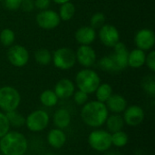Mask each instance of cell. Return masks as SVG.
I'll list each match as a JSON object with an SVG mask.
<instances>
[{
	"label": "cell",
	"instance_id": "35",
	"mask_svg": "<svg viewBox=\"0 0 155 155\" xmlns=\"http://www.w3.org/2000/svg\"><path fill=\"white\" fill-rule=\"evenodd\" d=\"M51 2L52 0H34L35 7H36L41 11L48 9L51 5Z\"/></svg>",
	"mask_w": 155,
	"mask_h": 155
},
{
	"label": "cell",
	"instance_id": "17",
	"mask_svg": "<svg viewBox=\"0 0 155 155\" xmlns=\"http://www.w3.org/2000/svg\"><path fill=\"white\" fill-rule=\"evenodd\" d=\"M105 103L107 110L114 114L123 113L127 107V102L125 98L120 94H112Z\"/></svg>",
	"mask_w": 155,
	"mask_h": 155
},
{
	"label": "cell",
	"instance_id": "38",
	"mask_svg": "<svg viewBox=\"0 0 155 155\" xmlns=\"http://www.w3.org/2000/svg\"><path fill=\"white\" fill-rule=\"evenodd\" d=\"M108 155H121V154H119V153H109Z\"/></svg>",
	"mask_w": 155,
	"mask_h": 155
},
{
	"label": "cell",
	"instance_id": "31",
	"mask_svg": "<svg viewBox=\"0 0 155 155\" xmlns=\"http://www.w3.org/2000/svg\"><path fill=\"white\" fill-rule=\"evenodd\" d=\"M143 86L144 88V90L151 94L152 96H154L155 94V82L154 78L153 76H147L143 83Z\"/></svg>",
	"mask_w": 155,
	"mask_h": 155
},
{
	"label": "cell",
	"instance_id": "29",
	"mask_svg": "<svg viewBox=\"0 0 155 155\" xmlns=\"http://www.w3.org/2000/svg\"><path fill=\"white\" fill-rule=\"evenodd\" d=\"M105 22V15L104 13L101 12H97L95 14L93 15V16L91 17L90 20V24H91V27H93L94 29H100Z\"/></svg>",
	"mask_w": 155,
	"mask_h": 155
},
{
	"label": "cell",
	"instance_id": "10",
	"mask_svg": "<svg viewBox=\"0 0 155 155\" xmlns=\"http://www.w3.org/2000/svg\"><path fill=\"white\" fill-rule=\"evenodd\" d=\"M36 23L42 29L45 30H52L57 27L61 22L60 16L58 13L54 10L46 9L41 11L36 15Z\"/></svg>",
	"mask_w": 155,
	"mask_h": 155
},
{
	"label": "cell",
	"instance_id": "6",
	"mask_svg": "<svg viewBox=\"0 0 155 155\" xmlns=\"http://www.w3.org/2000/svg\"><path fill=\"white\" fill-rule=\"evenodd\" d=\"M52 61L56 68L68 70L74 66L76 63L75 53L68 47H61L54 51L52 55Z\"/></svg>",
	"mask_w": 155,
	"mask_h": 155
},
{
	"label": "cell",
	"instance_id": "36",
	"mask_svg": "<svg viewBox=\"0 0 155 155\" xmlns=\"http://www.w3.org/2000/svg\"><path fill=\"white\" fill-rule=\"evenodd\" d=\"M20 8H22L25 12H31L35 8V3L34 0H23Z\"/></svg>",
	"mask_w": 155,
	"mask_h": 155
},
{
	"label": "cell",
	"instance_id": "11",
	"mask_svg": "<svg viewBox=\"0 0 155 155\" xmlns=\"http://www.w3.org/2000/svg\"><path fill=\"white\" fill-rule=\"evenodd\" d=\"M99 38L107 47H114L120 42V34L117 28L112 25H104L99 29Z\"/></svg>",
	"mask_w": 155,
	"mask_h": 155
},
{
	"label": "cell",
	"instance_id": "34",
	"mask_svg": "<svg viewBox=\"0 0 155 155\" xmlns=\"http://www.w3.org/2000/svg\"><path fill=\"white\" fill-rule=\"evenodd\" d=\"M23 0H4L5 6L8 10H17L20 8Z\"/></svg>",
	"mask_w": 155,
	"mask_h": 155
},
{
	"label": "cell",
	"instance_id": "5",
	"mask_svg": "<svg viewBox=\"0 0 155 155\" xmlns=\"http://www.w3.org/2000/svg\"><path fill=\"white\" fill-rule=\"evenodd\" d=\"M21 102L19 92L12 86L0 88V109L7 113L16 110Z\"/></svg>",
	"mask_w": 155,
	"mask_h": 155
},
{
	"label": "cell",
	"instance_id": "25",
	"mask_svg": "<svg viewBox=\"0 0 155 155\" xmlns=\"http://www.w3.org/2000/svg\"><path fill=\"white\" fill-rule=\"evenodd\" d=\"M40 101L42 104L46 107H53L58 102V97L53 90H45L40 95Z\"/></svg>",
	"mask_w": 155,
	"mask_h": 155
},
{
	"label": "cell",
	"instance_id": "8",
	"mask_svg": "<svg viewBox=\"0 0 155 155\" xmlns=\"http://www.w3.org/2000/svg\"><path fill=\"white\" fill-rule=\"evenodd\" d=\"M49 124V115L43 110H35L25 118L27 129L33 133H38L45 130Z\"/></svg>",
	"mask_w": 155,
	"mask_h": 155
},
{
	"label": "cell",
	"instance_id": "16",
	"mask_svg": "<svg viewBox=\"0 0 155 155\" xmlns=\"http://www.w3.org/2000/svg\"><path fill=\"white\" fill-rule=\"evenodd\" d=\"M75 40L81 45H90L96 37L95 29L91 27L90 25L82 26L77 29L75 32Z\"/></svg>",
	"mask_w": 155,
	"mask_h": 155
},
{
	"label": "cell",
	"instance_id": "18",
	"mask_svg": "<svg viewBox=\"0 0 155 155\" xmlns=\"http://www.w3.org/2000/svg\"><path fill=\"white\" fill-rule=\"evenodd\" d=\"M47 142L53 148L60 149L66 142V135L61 129H53L47 134Z\"/></svg>",
	"mask_w": 155,
	"mask_h": 155
},
{
	"label": "cell",
	"instance_id": "3",
	"mask_svg": "<svg viewBox=\"0 0 155 155\" xmlns=\"http://www.w3.org/2000/svg\"><path fill=\"white\" fill-rule=\"evenodd\" d=\"M27 148V140L19 132L9 131L0 138V151L3 155H25Z\"/></svg>",
	"mask_w": 155,
	"mask_h": 155
},
{
	"label": "cell",
	"instance_id": "22",
	"mask_svg": "<svg viewBox=\"0 0 155 155\" xmlns=\"http://www.w3.org/2000/svg\"><path fill=\"white\" fill-rule=\"evenodd\" d=\"M6 118L9 122L10 126L14 128H21L25 124V118L16 110L5 113Z\"/></svg>",
	"mask_w": 155,
	"mask_h": 155
},
{
	"label": "cell",
	"instance_id": "28",
	"mask_svg": "<svg viewBox=\"0 0 155 155\" xmlns=\"http://www.w3.org/2000/svg\"><path fill=\"white\" fill-rule=\"evenodd\" d=\"M112 134V144L116 147H124L128 143V135L123 131H119Z\"/></svg>",
	"mask_w": 155,
	"mask_h": 155
},
{
	"label": "cell",
	"instance_id": "37",
	"mask_svg": "<svg viewBox=\"0 0 155 155\" xmlns=\"http://www.w3.org/2000/svg\"><path fill=\"white\" fill-rule=\"evenodd\" d=\"M54 1V3L58 4V5H63L64 3H67V2H70V0H52Z\"/></svg>",
	"mask_w": 155,
	"mask_h": 155
},
{
	"label": "cell",
	"instance_id": "13",
	"mask_svg": "<svg viewBox=\"0 0 155 155\" xmlns=\"http://www.w3.org/2000/svg\"><path fill=\"white\" fill-rule=\"evenodd\" d=\"M134 41H135L137 48H139V49H141L143 51L150 50L154 46V33L152 30L147 29V28L141 29L135 35Z\"/></svg>",
	"mask_w": 155,
	"mask_h": 155
},
{
	"label": "cell",
	"instance_id": "2",
	"mask_svg": "<svg viewBox=\"0 0 155 155\" xmlns=\"http://www.w3.org/2000/svg\"><path fill=\"white\" fill-rule=\"evenodd\" d=\"M81 117L85 124L90 127H100L104 124L108 117V110L104 103L92 101L84 104Z\"/></svg>",
	"mask_w": 155,
	"mask_h": 155
},
{
	"label": "cell",
	"instance_id": "7",
	"mask_svg": "<svg viewBox=\"0 0 155 155\" xmlns=\"http://www.w3.org/2000/svg\"><path fill=\"white\" fill-rule=\"evenodd\" d=\"M90 146L97 152H105L111 148L112 134L105 130H95L88 137Z\"/></svg>",
	"mask_w": 155,
	"mask_h": 155
},
{
	"label": "cell",
	"instance_id": "24",
	"mask_svg": "<svg viewBox=\"0 0 155 155\" xmlns=\"http://www.w3.org/2000/svg\"><path fill=\"white\" fill-rule=\"evenodd\" d=\"M75 14V6L73 3L67 2L63 5H61V7L59 9V16L60 19L63 21H69L71 20Z\"/></svg>",
	"mask_w": 155,
	"mask_h": 155
},
{
	"label": "cell",
	"instance_id": "33",
	"mask_svg": "<svg viewBox=\"0 0 155 155\" xmlns=\"http://www.w3.org/2000/svg\"><path fill=\"white\" fill-rule=\"evenodd\" d=\"M145 64L147 67L152 71L155 72V52L151 51L145 58Z\"/></svg>",
	"mask_w": 155,
	"mask_h": 155
},
{
	"label": "cell",
	"instance_id": "40",
	"mask_svg": "<svg viewBox=\"0 0 155 155\" xmlns=\"http://www.w3.org/2000/svg\"><path fill=\"white\" fill-rule=\"evenodd\" d=\"M2 1H4V0H0V2H2Z\"/></svg>",
	"mask_w": 155,
	"mask_h": 155
},
{
	"label": "cell",
	"instance_id": "19",
	"mask_svg": "<svg viewBox=\"0 0 155 155\" xmlns=\"http://www.w3.org/2000/svg\"><path fill=\"white\" fill-rule=\"evenodd\" d=\"M146 54L144 51L136 48L128 54V65L132 68H140L145 64Z\"/></svg>",
	"mask_w": 155,
	"mask_h": 155
},
{
	"label": "cell",
	"instance_id": "26",
	"mask_svg": "<svg viewBox=\"0 0 155 155\" xmlns=\"http://www.w3.org/2000/svg\"><path fill=\"white\" fill-rule=\"evenodd\" d=\"M35 62L41 65H47L52 62V54L46 48H40L35 54Z\"/></svg>",
	"mask_w": 155,
	"mask_h": 155
},
{
	"label": "cell",
	"instance_id": "21",
	"mask_svg": "<svg viewBox=\"0 0 155 155\" xmlns=\"http://www.w3.org/2000/svg\"><path fill=\"white\" fill-rule=\"evenodd\" d=\"M105 123H106L107 129L111 134L122 131L124 126V118L119 114H114L111 116H108Z\"/></svg>",
	"mask_w": 155,
	"mask_h": 155
},
{
	"label": "cell",
	"instance_id": "1",
	"mask_svg": "<svg viewBox=\"0 0 155 155\" xmlns=\"http://www.w3.org/2000/svg\"><path fill=\"white\" fill-rule=\"evenodd\" d=\"M114 54L100 59L99 66L106 72H119L128 66V49L126 45L119 42L114 47Z\"/></svg>",
	"mask_w": 155,
	"mask_h": 155
},
{
	"label": "cell",
	"instance_id": "12",
	"mask_svg": "<svg viewBox=\"0 0 155 155\" xmlns=\"http://www.w3.org/2000/svg\"><path fill=\"white\" fill-rule=\"evenodd\" d=\"M76 61L84 67L89 68L96 62V54L90 45H80L75 53Z\"/></svg>",
	"mask_w": 155,
	"mask_h": 155
},
{
	"label": "cell",
	"instance_id": "39",
	"mask_svg": "<svg viewBox=\"0 0 155 155\" xmlns=\"http://www.w3.org/2000/svg\"><path fill=\"white\" fill-rule=\"evenodd\" d=\"M45 155H55V154H54V153H46V154H45Z\"/></svg>",
	"mask_w": 155,
	"mask_h": 155
},
{
	"label": "cell",
	"instance_id": "27",
	"mask_svg": "<svg viewBox=\"0 0 155 155\" xmlns=\"http://www.w3.org/2000/svg\"><path fill=\"white\" fill-rule=\"evenodd\" d=\"M15 40V35L10 28H5L0 33V43L2 45L10 47Z\"/></svg>",
	"mask_w": 155,
	"mask_h": 155
},
{
	"label": "cell",
	"instance_id": "30",
	"mask_svg": "<svg viewBox=\"0 0 155 155\" xmlns=\"http://www.w3.org/2000/svg\"><path fill=\"white\" fill-rule=\"evenodd\" d=\"M10 131V124L5 114L0 112V138Z\"/></svg>",
	"mask_w": 155,
	"mask_h": 155
},
{
	"label": "cell",
	"instance_id": "4",
	"mask_svg": "<svg viewBox=\"0 0 155 155\" xmlns=\"http://www.w3.org/2000/svg\"><path fill=\"white\" fill-rule=\"evenodd\" d=\"M100 82L101 80L98 74L89 68L79 71L75 76V84L78 89L88 94L96 91Z\"/></svg>",
	"mask_w": 155,
	"mask_h": 155
},
{
	"label": "cell",
	"instance_id": "15",
	"mask_svg": "<svg viewBox=\"0 0 155 155\" xmlns=\"http://www.w3.org/2000/svg\"><path fill=\"white\" fill-rule=\"evenodd\" d=\"M54 92L57 95L58 99H67L73 96L75 92V86L70 79L64 78L57 82Z\"/></svg>",
	"mask_w": 155,
	"mask_h": 155
},
{
	"label": "cell",
	"instance_id": "9",
	"mask_svg": "<svg viewBox=\"0 0 155 155\" xmlns=\"http://www.w3.org/2000/svg\"><path fill=\"white\" fill-rule=\"evenodd\" d=\"M7 59L15 67L25 66L29 60V53L26 48L19 45H11L7 51Z\"/></svg>",
	"mask_w": 155,
	"mask_h": 155
},
{
	"label": "cell",
	"instance_id": "20",
	"mask_svg": "<svg viewBox=\"0 0 155 155\" xmlns=\"http://www.w3.org/2000/svg\"><path fill=\"white\" fill-rule=\"evenodd\" d=\"M54 123L58 129H64L70 125L71 123V114L70 113L64 108L58 109L54 114Z\"/></svg>",
	"mask_w": 155,
	"mask_h": 155
},
{
	"label": "cell",
	"instance_id": "32",
	"mask_svg": "<svg viewBox=\"0 0 155 155\" xmlns=\"http://www.w3.org/2000/svg\"><path fill=\"white\" fill-rule=\"evenodd\" d=\"M73 96H74V101L78 105L85 104L87 100H88V94H86V93H84V92H83L81 90H78V91L74 92Z\"/></svg>",
	"mask_w": 155,
	"mask_h": 155
},
{
	"label": "cell",
	"instance_id": "14",
	"mask_svg": "<svg viewBox=\"0 0 155 155\" xmlns=\"http://www.w3.org/2000/svg\"><path fill=\"white\" fill-rule=\"evenodd\" d=\"M144 119V111L138 105L126 107L124 114V121L129 126H138Z\"/></svg>",
	"mask_w": 155,
	"mask_h": 155
},
{
	"label": "cell",
	"instance_id": "23",
	"mask_svg": "<svg viewBox=\"0 0 155 155\" xmlns=\"http://www.w3.org/2000/svg\"><path fill=\"white\" fill-rule=\"evenodd\" d=\"M95 93V96L97 98V101L101 103H105L109 97L113 94V88L109 84H100L99 86L97 87Z\"/></svg>",
	"mask_w": 155,
	"mask_h": 155
}]
</instances>
